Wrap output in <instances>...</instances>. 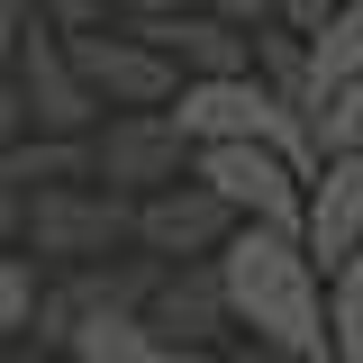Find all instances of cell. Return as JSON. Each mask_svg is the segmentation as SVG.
<instances>
[{"instance_id":"cell-11","label":"cell","mask_w":363,"mask_h":363,"mask_svg":"<svg viewBox=\"0 0 363 363\" xmlns=\"http://www.w3.org/2000/svg\"><path fill=\"white\" fill-rule=\"evenodd\" d=\"M145 318H155L164 336H182V345H209V336H227V327H236V309H227V272H218V255L164 264V281H155Z\"/></svg>"},{"instance_id":"cell-18","label":"cell","mask_w":363,"mask_h":363,"mask_svg":"<svg viewBox=\"0 0 363 363\" xmlns=\"http://www.w3.org/2000/svg\"><path fill=\"white\" fill-rule=\"evenodd\" d=\"M18 136H37V109H28V91H18V73H0V155H9Z\"/></svg>"},{"instance_id":"cell-10","label":"cell","mask_w":363,"mask_h":363,"mask_svg":"<svg viewBox=\"0 0 363 363\" xmlns=\"http://www.w3.org/2000/svg\"><path fill=\"white\" fill-rule=\"evenodd\" d=\"M300 245L318 255V272H336L345 255H363V155H327V164L309 173Z\"/></svg>"},{"instance_id":"cell-5","label":"cell","mask_w":363,"mask_h":363,"mask_svg":"<svg viewBox=\"0 0 363 363\" xmlns=\"http://www.w3.org/2000/svg\"><path fill=\"white\" fill-rule=\"evenodd\" d=\"M200 164V145L182 136L173 109H109L100 128H91V182H109V191H164V182H191Z\"/></svg>"},{"instance_id":"cell-15","label":"cell","mask_w":363,"mask_h":363,"mask_svg":"<svg viewBox=\"0 0 363 363\" xmlns=\"http://www.w3.org/2000/svg\"><path fill=\"white\" fill-rule=\"evenodd\" d=\"M327 327H336V363H363V255L327 272Z\"/></svg>"},{"instance_id":"cell-7","label":"cell","mask_w":363,"mask_h":363,"mask_svg":"<svg viewBox=\"0 0 363 363\" xmlns=\"http://www.w3.org/2000/svg\"><path fill=\"white\" fill-rule=\"evenodd\" d=\"M155 281H164V255H100V264H64V281L37 300V336H45V345H73L91 318L145 309Z\"/></svg>"},{"instance_id":"cell-3","label":"cell","mask_w":363,"mask_h":363,"mask_svg":"<svg viewBox=\"0 0 363 363\" xmlns=\"http://www.w3.org/2000/svg\"><path fill=\"white\" fill-rule=\"evenodd\" d=\"M136 245V191H109V182H45L37 200H28V255L45 264H100V255H118Z\"/></svg>"},{"instance_id":"cell-19","label":"cell","mask_w":363,"mask_h":363,"mask_svg":"<svg viewBox=\"0 0 363 363\" xmlns=\"http://www.w3.org/2000/svg\"><path fill=\"white\" fill-rule=\"evenodd\" d=\"M45 18H55V28H100L109 0H45Z\"/></svg>"},{"instance_id":"cell-21","label":"cell","mask_w":363,"mask_h":363,"mask_svg":"<svg viewBox=\"0 0 363 363\" xmlns=\"http://www.w3.org/2000/svg\"><path fill=\"white\" fill-rule=\"evenodd\" d=\"M164 9H191V0H109V18H164Z\"/></svg>"},{"instance_id":"cell-12","label":"cell","mask_w":363,"mask_h":363,"mask_svg":"<svg viewBox=\"0 0 363 363\" xmlns=\"http://www.w3.org/2000/svg\"><path fill=\"white\" fill-rule=\"evenodd\" d=\"M64 354H73V363H200V345L164 336L145 309H109V318H91Z\"/></svg>"},{"instance_id":"cell-4","label":"cell","mask_w":363,"mask_h":363,"mask_svg":"<svg viewBox=\"0 0 363 363\" xmlns=\"http://www.w3.org/2000/svg\"><path fill=\"white\" fill-rule=\"evenodd\" d=\"M64 37H73V64L91 73L100 109H173V100H182V82H191L173 45L136 37L128 18H118V28H109V18H100V28H64Z\"/></svg>"},{"instance_id":"cell-13","label":"cell","mask_w":363,"mask_h":363,"mask_svg":"<svg viewBox=\"0 0 363 363\" xmlns=\"http://www.w3.org/2000/svg\"><path fill=\"white\" fill-rule=\"evenodd\" d=\"M255 73H264L291 109H309V28H291V18H264L255 28Z\"/></svg>"},{"instance_id":"cell-20","label":"cell","mask_w":363,"mask_h":363,"mask_svg":"<svg viewBox=\"0 0 363 363\" xmlns=\"http://www.w3.org/2000/svg\"><path fill=\"white\" fill-rule=\"evenodd\" d=\"M200 9H218V18H245V28H264L272 0H200Z\"/></svg>"},{"instance_id":"cell-17","label":"cell","mask_w":363,"mask_h":363,"mask_svg":"<svg viewBox=\"0 0 363 363\" xmlns=\"http://www.w3.org/2000/svg\"><path fill=\"white\" fill-rule=\"evenodd\" d=\"M37 18H45V0H0V73H18V45Z\"/></svg>"},{"instance_id":"cell-2","label":"cell","mask_w":363,"mask_h":363,"mask_svg":"<svg viewBox=\"0 0 363 363\" xmlns=\"http://www.w3.org/2000/svg\"><path fill=\"white\" fill-rule=\"evenodd\" d=\"M173 118L191 145H227V136H264V145H281V155H300L318 173V136H309V109H291L281 91L264 82V73H191L173 100Z\"/></svg>"},{"instance_id":"cell-8","label":"cell","mask_w":363,"mask_h":363,"mask_svg":"<svg viewBox=\"0 0 363 363\" xmlns=\"http://www.w3.org/2000/svg\"><path fill=\"white\" fill-rule=\"evenodd\" d=\"M18 91H28V109H37L45 136H91L100 118H109L100 91H91V73L73 64V37H64L55 18H37L28 45H18Z\"/></svg>"},{"instance_id":"cell-9","label":"cell","mask_w":363,"mask_h":363,"mask_svg":"<svg viewBox=\"0 0 363 363\" xmlns=\"http://www.w3.org/2000/svg\"><path fill=\"white\" fill-rule=\"evenodd\" d=\"M236 209H227V191L218 182H164V191H145L136 200V245L145 255H164V264H191V255H218L227 236H236Z\"/></svg>"},{"instance_id":"cell-1","label":"cell","mask_w":363,"mask_h":363,"mask_svg":"<svg viewBox=\"0 0 363 363\" xmlns=\"http://www.w3.org/2000/svg\"><path fill=\"white\" fill-rule=\"evenodd\" d=\"M218 272H227V309H236V327H245L255 345H272V354H336L327 272H318V255L300 245V227L245 218L218 245Z\"/></svg>"},{"instance_id":"cell-16","label":"cell","mask_w":363,"mask_h":363,"mask_svg":"<svg viewBox=\"0 0 363 363\" xmlns=\"http://www.w3.org/2000/svg\"><path fill=\"white\" fill-rule=\"evenodd\" d=\"M37 264H28V255H0V345H9V336H28V327H37Z\"/></svg>"},{"instance_id":"cell-14","label":"cell","mask_w":363,"mask_h":363,"mask_svg":"<svg viewBox=\"0 0 363 363\" xmlns=\"http://www.w3.org/2000/svg\"><path fill=\"white\" fill-rule=\"evenodd\" d=\"M309 136H318V164H327V155H363V73H354V82H336V91L309 109Z\"/></svg>"},{"instance_id":"cell-22","label":"cell","mask_w":363,"mask_h":363,"mask_svg":"<svg viewBox=\"0 0 363 363\" xmlns=\"http://www.w3.org/2000/svg\"><path fill=\"white\" fill-rule=\"evenodd\" d=\"M0 363H9V354H0Z\"/></svg>"},{"instance_id":"cell-6","label":"cell","mask_w":363,"mask_h":363,"mask_svg":"<svg viewBox=\"0 0 363 363\" xmlns=\"http://www.w3.org/2000/svg\"><path fill=\"white\" fill-rule=\"evenodd\" d=\"M200 182H218L236 218H264V227H300L309 218V164L281 155L264 136H227V145H200Z\"/></svg>"}]
</instances>
